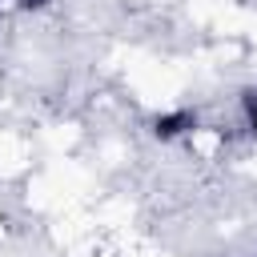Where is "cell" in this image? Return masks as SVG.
<instances>
[{"label":"cell","mask_w":257,"mask_h":257,"mask_svg":"<svg viewBox=\"0 0 257 257\" xmlns=\"http://www.w3.org/2000/svg\"><path fill=\"white\" fill-rule=\"evenodd\" d=\"M185 128H193V112H169V116H157V137H177V133H185Z\"/></svg>","instance_id":"6da1fadb"},{"label":"cell","mask_w":257,"mask_h":257,"mask_svg":"<svg viewBox=\"0 0 257 257\" xmlns=\"http://www.w3.org/2000/svg\"><path fill=\"white\" fill-rule=\"evenodd\" d=\"M249 124H253V133H257V104H253V116H249Z\"/></svg>","instance_id":"7a4b0ae2"}]
</instances>
